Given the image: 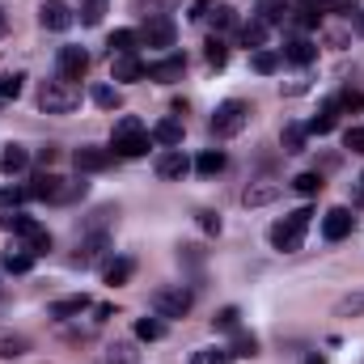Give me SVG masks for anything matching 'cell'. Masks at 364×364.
<instances>
[{"label": "cell", "mask_w": 364, "mask_h": 364, "mask_svg": "<svg viewBox=\"0 0 364 364\" xmlns=\"http://www.w3.org/2000/svg\"><path fill=\"white\" fill-rule=\"evenodd\" d=\"M199 229L203 233H220V216L216 212H199Z\"/></svg>", "instance_id": "681fc988"}, {"label": "cell", "mask_w": 364, "mask_h": 364, "mask_svg": "<svg viewBox=\"0 0 364 364\" xmlns=\"http://www.w3.org/2000/svg\"><path fill=\"white\" fill-rule=\"evenodd\" d=\"M352 225H356V216H352L348 208H331V212L322 216V237H326V242H343V237L352 233Z\"/></svg>", "instance_id": "8fae6325"}, {"label": "cell", "mask_w": 364, "mask_h": 364, "mask_svg": "<svg viewBox=\"0 0 364 364\" xmlns=\"http://www.w3.org/2000/svg\"><path fill=\"white\" fill-rule=\"evenodd\" d=\"M21 73H9V77H0V102H9V97H17L21 93Z\"/></svg>", "instance_id": "f6af8a7d"}, {"label": "cell", "mask_w": 364, "mask_h": 364, "mask_svg": "<svg viewBox=\"0 0 364 364\" xmlns=\"http://www.w3.org/2000/svg\"><path fill=\"white\" fill-rule=\"evenodd\" d=\"M212 326H216V331H237V326H242V309H237V305H225V309L212 318Z\"/></svg>", "instance_id": "8d00e7d4"}, {"label": "cell", "mask_w": 364, "mask_h": 364, "mask_svg": "<svg viewBox=\"0 0 364 364\" xmlns=\"http://www.w3.org/2000/svg\"><path fill=\"white\" fill-rule=\"evenodd\" d=\"M114 216H119L114 208H97V212H93L90 220H85V229H81V233H106V225H110Z\"/></svg>", "instance_id": "74e56055"}, {"label": "cell", "mask_w": 364, "mask_h": 364, "mask_svg": "<svg viewBox=\"0 0 364 364\" xmlns=\"http://www.w3.org/2000/svg\"><path fill=\"white\" fill-rule=\"evenodd\" d=\"M208 21H212L216 30H229V26H237V9H233V4H216V9L208 13Z\"/></svg>", "instance_id": "d590c367"}, {"label": "cell", "mask_w": 364, "mask_h": 364, "mask_svg": "<svg viewBox=\"0 0 364 364\" xmlns=\"http://www.w3.org/2000/svg\"><path fill=\"white\" fill-rule=\"evenodd\" d=\"M144 132V123L136 119V114H123L119 123H114V140H123V136H140Z\"/></svg>", "instance_id": "7bdbcfd3"}, {"label": "cell", "mask_w": 364, "mask_h": 364, "mask_svg": "<svg viewBox=\"0 0 364 364\" xmlns=\"http://www.w3.org/2000/svg\"><path fill=\"white\" fill-rule=\"evenodd\" d=\"M343 144H348L352 153H364V127H348V132H343Z\"/></svg>", "instance_id": "bcb514c9"}, {"label": "cell", "mask_w": 364, "mask_h": 364, "mask_svg": "<svg viewBox=\"0 0 364 364\" xmlns=\"http://www.w3.org/2000/svg\"><path fill=\"white\" fill-rule=\"evenodd\" d=\"M0 305H4V292H0Z\"/></svg>", "instance_id": "11a10c76"}, {"label": "cell", "mask_w": 364, "mask_h": 364, "mask_svg": "<svg viewBox=\"0 0 364 364\" xmlns=\"http://www.w3.org/2000/svg\"><path fill=\"white\" fill-rule=\"evenodd\" d=\"M149 64L136 55H110V81H144Z\"/></svg>", "instance_id": "7c38bea8"}, {"label": "cell", "mask_w": 364, "mask_h": 364, "mask_svg": "<svg viewBox=\"0 0 364 364\" xmlns=\"http://www.w3.org/2000/svg\"><path fill=\"white\" fill-rule=\"evenodd\" d=\"M132 272H136V263H132V259H110V263L102 267V279H106L110 288H119V284H127V279H132Z\"/></svg>", "instance_id": "603a6c76"}, {"label": "cell", "mask_w": 364, "mask_h": 364, "mask_svg": "<svg viewBox=\"0 0 364 364\" xmlns=\"http://www.w3.org/2000/svg\"><path fill=\"white\" fill-rule=\"evenodd\" d=\"M335 102H339V106H348V110H356V106H364V93L360 90H343Z\"/></svg>", "instance_id": "7dc6e473"}, {"label": "cell", "mask_w": 364, "mask_h": 364, "mask_svg": "<svg viewBox=\"0 0 364 364\" xmlns=\"http://www.w3.org/2000/svg\"><path fill=\"white\" fill-rule=\"evenodd\" d=\"M93 106H102V110H119V106H123V93L114 90V85H93Z\"/></svg>", "instance_id": "1f68e13d"}, {"label": "cell", "mask_w": 364, "mask_h": 364, "mask_svg": "<svg viewBox=\"0 0 364 364\" xmlns=\"http://www.w3.org/2000/svg\"><path fill=\"white\" fill-rule=\"evenodd\" d=\"M153 314L157 318H186L191 314V305H195V292L191 288H182V284H161L157 292H153Z\"/></svg>", "instance_id": "277c9868"}, {"label": "cell", "mask_w": 364, "mask_h": 364, "mask_svg": "<svg viewBox=\"0 0 364 364\" xmlns=\"http://www.w3.org/2000/svg\"><path fill=\"white\" fill-rule=\"evenodd\" d=\"M212 9H216L212 0H195V4H191V21H208V13H212Z\"/></svg>", "instance_id": "c3c4849f"}, {"label": "cell", "mask_w": 364, "mask_h": 364, "mask_svg": "<svg viewBox=\"0 0 364 364\" xmlns=\"http://www.w3.org/2000/svg\"><path fill=\"white\" fill-rule=\"evenodd\" d=\"M0 229H9V233L26 237V250H30V255H47V250H51V233H47L38 220L21 216V212H9V216H0Z\"/></svg>", "instance_id": "3957f363"}, {"label": "cell", "mask_w": 364, "mask_h": 364, "mask_svg": "<svg viewBox=\"0 0 364 364\" xmlns=\"http://www.w3.org/2000/svg\"><path fill=\"white\" fill-rule=\"evenodd\" d=\"M73 161H77L81 174H102V170H110L114 153H110V149H97V144H81V149L73 153Z\"/></svg>", "instance_id": "ba28073f"}, {"label": "cell", "mask_w": 364, "mask_h": 364, "mask_svg": "<svg viewBox=\"0 0 364 364\" xmlns=\"http://www.w3.org/2000/svg\"><path fill=\"white\" fill-rule=\"evenodd\" d=\"M229 352H233V356H259V339H255L250 331H242V326H237V331H233V348H229Z\"/></svg>", "instance_id": "4dcf8cb0"}, {"label": "cell", "mask_w": 364, "mask_h": 364, "mask_svg": "<svg viewBox=\"0 0 364 364\" xmlns=\"http://www.w3.org/2000/svg\"><path fill=\"white\" fill-rule=\"evenodd\" d=\"M305 364H326V356H318V352H314V356H305Z\"/></svg>", "instance_id": "f5cc1de1"}, {"label": "cell", "mask_w": 364, "mask_h": 364, "mask_svg": "<svg viewBox=\"0 0 364 364\" xmlns=\"http://www.w3.org/2000/svg\"><path fill=\"white\" fill-rule=\"evenodd\" d=\"M360 186H364V174H360Z\"/></svg>", "instance_id": "9f6ffc18"}, {"label": "cell", "mask_w": 364, "mask_h": 364, "mask_svg": "<svg viewBox=\"0 0 364 364\" xmlns=\"http://www.w3.org/2000/svg\"><path fill=\"white\" fill-rule=\"evenodd\" d=\"M161 335H166V322H161V318H140V322H136V339L157 343Z\"/></svg>", "instance_id": "f546056e"}, {"label": "cell", "mask_w": 364, "mask_h": 364, "mask_svg": "<svg viewBox=\"0 0 364 364\" xmlns=\"http://www.w3.org/2000/svg\"><path fill=\"white\" fill-rule=\"evenodd\" d=\"M30 199V186H0V208H21Z\"/></svg>", "instance_id": "ab89813d"}, {"label": "cell", "mask_w": 364, "mask_h": 364, "mask_svg": "<svg viewBox=\"0 0 364 364\" xmlns=\"http://www.w3.org/2000/svg\"><path fill=\"white\" fill-rule=\"evenodd\" d=\"M250 68H255L259 77H272V73H279V51H272V47H259V51L250 55Z\"/></svg>", "instance_id": "cb8c5ba5"}, {"label": "cell", "mask_w": 364, "mask_h": 364, "mask_svg": "<svg viewBox=\"0 0 364 364\" xmlns=\"http://www.w3.org/2000/svg\"><path fill=\"white\" fill-rule=\"evenodd\" d=\"M267 30H272V26H267V21H263V17H250V21H246V26H242V43H246V47H255V51H259V47H263V43H267Z\"/></svg>", "instance_id": "d4e9b609"}, {"label": "cell", "mask_w": 364, "mask_h": 364, "mask_svg": "<svg viewBox=\"0 0 364 364\" xmlns=\"http://www.w3.org/2000/svg\"><path fill=\"white\" fill-rule=\"evenodd\" d=\"M106 364H136L132 343H114V348H106Z\"/></svg>", "instance_id": "ee69618b"}, {"label": "cell", "mask_w": 364, "mask_h": 364, "mask_svg": "<svg viewBox=\"0 0 364 364\" xmlns=\"http://www.w3.org/2000/svg\"><path fill=\"white\" fill-rule=\"evenodd\" d=\"M186 170H191V161H186L182 149H166V153L157 157V178L178 182V178H186Z\"/></svg>", "instance_id": "4fadbf2b"}, {"label": "cell", "mask_w": 364, "mask_h": 364, "mask_svg": "<svg viewBox=\"0 0 364 364\" xmlns=\"http://www.w3.org/2000/svg\"><path fill=\"white\" fill-rule=\"evenodd\" d=\"M114 153H119V157H144V153H149V132H140V136H123V140H114Z\"/></svg>", "instance_id": "4316f807"}, {"label": "cell", "mask_w": 364, "mask_h": 364, "mask_svg": "<svg viewBox=\"0 0 364 364\" xmlns=\"http://www.w3.org/2000/svg\"><path fill=\"white\" fill-rule=\"evenodd\" d=\"M309 208H296V212H288L284 220H275L272 225V246L275 250H284V255H296L301 250V242H305V229H309Z\"/></svg>", "instance_id": "6da1fadb"}, {"label": "cell", "mask_w": 364, "mask_h": 364, "mask_svg": "<svg viewBox=\"0 0 364 364\" xmlns=\"http://www.w3.org/2000/svg\"><path fill=\"white\" fill-rule=\"evenodd\" d=\"M60 81H81L85 73H90V55L81 51V47H60Z\"/></svg>", "instance_id": "30bf717a"}, {"label": "cell", "mask_w": 364, "mask_h": 364, "mask_svg": "<svg viewBox=\"0 0 364 364\" xmlns=\"http://www.w3.org/2000/svg\"><path fill=\"white\" fill-rule=\"evenodd\" d=\"M30 352V339L21 331H0V360H17Z\"/></svg>", "instance_id": "ac0fdd59"}, {"label": "cell", "mask_w": 364, "mask_h": 364, "mask_svg": "<svg viewBox=\"0 0 364 364\" xmlns=\"http://www.w3.org/2000/svg\"><path fill=\"white\" fill-rule=\"evenodd\" d=\"M305 127L301 123H284V132H279V144H284V153H305Z\"/></svg>", "instance_id": "484cf974"}, {"label": "cell", "mask_w": 364, "mask_h": 364, "mask_svg": "<svg viewBox=\"0 0 364 364\" xmlns=\"http://www.w3.org/2000/svg\"><path fill=\"white\" fill-rule=\"evenodd\" d=\"M136 43H140L136 30H114L110 34V55H136Z\"/></svg>", "instance_id": "83f0119b"}, {"label": "cell", "mask_w": 364, "mask_h": 364, "mask_svg": "<svg viewBox=\"0 0 364 364\" xmlns=\"http://www.w3.org/2000/svg\"><path fill=\"white\" fill-rule=\"evenodd\" d=\"M195 170H199L203 178L220 174V170H225V153H220V149H208V153H199V157H195Z\"/></svg>", "instance_id": "f1b7e54d"}, {"label": "cell", "mask_w": 364, "mask_h": 364, "mask_svg": "<svg viewBox=\"0 0 364 364\" xmlns=\"http://www.w3.org/2000/svg\"><path fill=\"white\" fill-rule=\"evenodd\" d=\"M38 21H43V30H68L77 21V13L64 0H43L38 4Z\"/></svg>", "instance_id": "9c48e42d"}, {"label": "cell", "mask_w": 364, "mask_h": 364, "mask_svg": "<svg viewBox=\"0 0 364 364\" xmlns=\"http://www.w3.org/2000/svg\"><path fill=\"white\" fill-rule=\"evenodd\" d=\"M64 182L60 174H34V182H30V199H47V203H60V195H64Z\"/></svg>", "instance_id": "5bb4252c"}, {"label": "cell", "mask_w": 364, "mask_h": 364, "mask_svg": "<svg viewBox=\"0 0 364 364\" xmlns=\"http://www.w3.org/2000/svg\"><path fill=\"white\" fill-rule=\"evenodd\" d=\"M335 314H339V318H360V314H364V292H352V296H343V301L335 305Z\"/></svg>", "instance_id": "f35d334b"}, {"label": "cell", "mask_w": 364, "mask_h": 364, "mask_svg": "<svg viewBox=\"0 0 364 364\" xmlns=\"http://www.w3.org/2000/svg\"><path fill=\"white\" fill-rule=\"evenodd\" d=\"M182 73H186V60L182 55H166V60L149 64V81H178Z\"/></svg>", "instance_id": "2e32d148"}, {"label": "cell", "mask_w": 364, "mask_h": 364, "mask_svg": "<svg viewBox=\"0 0 364 364\" xmlns=\"http://www.w3.org/2000/svg\"><path fill=\"white\" fill-rule=\"evenodd\" d=\"M174 21L166 17V13H153L149 21H144V30H140V43H149V47H157V51H166V47H174Z\"/></svg>", "instance_id": "52a82bcc"}, {"label": "cell", "mask_w": 364, "mask_h": 364, "mask_svg": "<svg viewBox=\"0 0 364 364\" xmlns=\"http://www.w3.org/2000/svg\"><path fill=\"white\" fill-rule=\"evenodd\" d=\"M110 250V237L106 233H81L77 242V255H73V267H97Z\"/></svg>", "instance_id": "8992f818"}, {"label": "cell", "mask_w": 364, "mask_h": 364, "mask_svg": "<svg viewBox=\"0 0 364 364\" xmlns=\"http://www.w3.org/2000/svg\"><path fill=\"white\" fill-rule=\"evenodd\" d=\"M191 364H233V352L229 348H208V352H195Z\"/></svg>", "instance_id": "60d3db41"}, {"label": "cell", "mask_w": 364, "mask_h": 364, "mask_svg": "<svg viewBox=\"0 0 364 364\" xmlns=\"http://www.w3.org/2000/svg\"><path fill=\"white\" fill-rule=\"evenodd\" d=\"M352 21H356V34H360V38H364V9H360V13H356V17H352Z\"/></svg>", "instance_id": "816d5d0a"}, {"label": "cell", "mask_w": 364, "mask_h": 364, "mask_svg": "<svg viewBox=\"0 0 364 364\" xmlns=\"http://www.w3.org/2000/svg\"><path fill=\"white\" fill-rule=\"evenodd\" d=\"M292 186H296L305 199H314V195H322V186H326V182H322V174H314V170H309V174H296Z\"/></svg>", "instance_id": "836d02e7"}, {"label": "cell", "mask_w": 364, "mask_h": 364, "mask_svg": "<svg viewBox=\"0 0 364 364\" xmlns=\"http://www.w3.org/2000/svg\"><path fill=\"white\" fill-rule=\"evenodd\" d=\"M284 60H288V64H314V60H318V47H314L309 38H292V43L284 47Z\"/></svg>", "instance_id": "44dd1931"}, {"label": "cell", "mask_w": 364, "mask_h": 364, "mask_svg": "<svg viewBox=\"0 0 364 364\" xmlns=\"http://www.w3.org/2000/svg\"><path fill=\"white\" fill-rule=\"evenodd\" d=\"M90 309V296L85 292H77V296H60V301H51V318H77V314H85Z\"/></svg>", "instance_id": "e0dca14e"}, {"label": "cell", "mask_w": 364, "mask_h": 364, "mask_svg": "<svg viewBox=\"0 0 364 364\" xmlns=\"http://www.w3.org/2000/svg\"><path fill=\"white\" fill-rule=\"evenodd\" d=\"M26 166H30V153H26L21 144H9V149L0 153V170H4L9 178H13V174H21Z\"/></svg>", "instance_id": "7402d4cb"}, {"label": "cell", "mask_w": 364, "mask_h": 364, "mask_svg": "<svg viewBox=\"0 0 364 364\" xmlns=\"http://www.w3.org/2000/svg\"><path fill=\"white\" fill-rule=\"evenodd\" d=\"M4 267L13 275H26L34 267V255H30V250H9V255H4Z\"/></svg>", "instance_id": "e575fe53"}, {"label": "cell", "mask_w": 364, "mask_h": 364, "mask_svg": "<svg viewBox=\"0 0 364 364\" xmlns=\"http://www.w3.org/2000/svg\"><path fill=\"white\" fill-rule=\"evenodd\" d=\"M203 55H208V64H212V68H225V60H229V47H225L220 38H208V51H203Z\"/></svg>", "instance_id": "b9f144b4"}, {"label": "cell", "mask_w": 364, "mask_h": 364, "mask_svg": "<svg viewBox=\"0 0 364 364\" xmlns=\"http://www.w3.org/2000/svg\"><path fill=\"white\" fill-rule=\"evenodd\" d=\"M250 123V106L246 102H237V97H229V102H220L216 106V114H212V136H220V140H229V136H237L242 127Z\"/></svg>", "instance_id": "5b68a950"}, {"label": "cell", "mask_w": 364, "mask_h": 364, "mask_svg": "<svg viewBox=\"0 0 364 364\" xmlns=\"http://www.w3.org/2000/svg\"><path fill=\"white\" fill-rule=\"evenodd\" d=\"M55 157H60V153H55V149H51V144H47V149H38V161H43V166H51V161H55Z\"/></svg>", "instance_id": "f907efd6"}, {"label": "cell", "mask_w": 364, "mask_h": 364, "mask_svg": "<svg viewBox=\"0 0 364 364\" xmlns=\"http://www.w3.org/2000/svg\"><path fill=\"white\" fill-rule=\"evenodd\" d=\"M335 114H339V102L331 97V102L322 106V114H314V119H309V127H305V132H309V136H331V132H335Z\"/></svg>", "instance_id": "ffe728a7"}, {"label": "cell", "mask_w": 364, "mask_h": 364, "mask_svg": "<svg viewBox=\"0 0 364 364\" xmlns=\"http://www.w3.org/2000/svg\"><path fill=\"white\" fill-rule=\"evenodd\" d=\"M77 106H81V90L73 81H43V90H38L43 114H73Z\"/></svg>", "instance_id": "7a4b0ae2"}, {"label": "cell", "mask_w": 364, "mask_h": 364, "mask_svg": "<svg viewBox=\"0 0 364 364\" xmlns=\"http://www.w3.org/2000/svg\"><path fill=\"white\" fill-rule=\"evenodd\" d=\"M153 144H161V149H178L182 144V123L178 119H161V123L153 127Z\"/></svg>", "instance_id": "d6986e66"}, {"label": "cell", "mask_w": 364, "mask_h": 364, "mask_svg": "<svg viewBox=\"0 0 364 364\" xmlns=\"http://www.w3.org/2000/svg\"><path fill=\"white\" fill-rule=\"evenodd\" d=\"M279 199V182H250L246 191H242V203L246 208H267V203H275Z\"/></svg>", "instance_id": "9a60e30c"}, {"label": "cell", "mask_w": 364, "mask_h": 364, "mask_svg": "<svg viewBox=\"0 0 364 364\" xmlns=\"http://www.w3.org/2000/svg\"><path fill=\"white\" fill-rule=\"evenodd\" d=\"M4 34H9V17L0 13V38H4Z\"/></svg>", "instance_id": "db71d44e"}, {"label": "cell", "mask_w": 364, "mask_h": 364, "mask_svg": "<svg viewBox=\"0 0 364 364\" xmlns=\"http://www.w3.org/2000/svg\"><path fill=\"white\" fill-rule=\"evenodd\" d=\"M110 0H81V26H102Z\"/></svg>", "instance_id": "d6a6232c"}]
</instances>
